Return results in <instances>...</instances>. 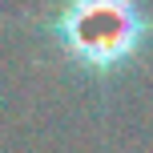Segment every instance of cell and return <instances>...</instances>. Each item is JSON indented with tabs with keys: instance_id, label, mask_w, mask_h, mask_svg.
Listing matches in <instances>:
<instances>
[{
	"instance_id": "1",
	"label": "cell",
	"mask_w": 153,
	"mask_h": 153,
	"mask_svg": "<svg viewBox=\"0 0 153 153\" xmlns=\"http://www.w3.org/2000/svg\"><path fill=\"white\" fill-rule=\"evenodd\" d=\"M48 32L81 69L109 73L141 53L153 20L141 12L137 0H69L48 20Z\"/></svg>"
}]
</instances>
